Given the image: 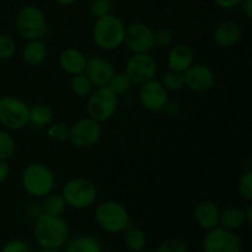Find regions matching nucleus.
<instances>
[{"mask_svg":"<svg viewBox=\"0 0 252 252\" xmlns=\"http://www.w3.org/2000/svg\"><path fill=\"white\" fill-rule=\"evenodd\" d=\"M16 52V43L10 36L0 33V61L10 59Z\"/></svg>","mask_w":252,"mask_h":252,"instance_id":"nucleus-31","label":"nucleus"},{"mask_svg":"<svg viewBox=\"0 0 252 252\" xmlns=\"http://www.w3.org/2000/svg\"><path fill=\"white\" fill-rule=\"evenodd\" d=\"M137 252H148V251H144V250H142V251H137Z\"/></svg>","mask_w":252,"mask_h":252,"instance_id":"nucleus-44","label":"nucleus"},{"mask_svg":"<svg viewBox=\"0 0 252 252\" xmlns=\"http://www.w3.org/2000/svg\"><path fill=\"white\" fill-rule=\"evenodd\" d=\"M125 245L130 252L144 250L147 245V235L139 226L129 225L125 231Z\"/></svg>","mask_w":252,"mask_h":252,"instance_id":"nucleus-24","label":"nucleus"},{"mask_svg":"<svg viewBox=\"0 0 252 252\" xmlns=\"http://www.w3.org/2000/svg\"><path fill=\"white\" fill-rule=\"evenodd\" d=\"M0 252H34L33 248L27 241L21 239H12L2 245Z\"/></svg>","mask_w":252,"mask_h":252,"instance_id":"nucleus-33","label":"nucleus"},{"mask_svg":"<svg viewBox=\"0 0 252 252\" xmlns=\"http://www.w3.org/2000/svg\"><path fill=\"white\" fill-rule=\"evenodd\" d=\"M246 220V213L241 208L238 207H229L220 212V219H219V225L228 230H236L240 228Z\"/></svg>","mask_w":252,"mask_h":252,"instance_id":"nucleus-22","label":"nucleus"},{"mask_svg":"<svg viewBox=\"0 0 252 252\" xmlns=\"http://www.w3.org/2000/svg\"><path fill=\"white\" fill-rule=\"evenodd\" d=\"M126 25L113 14L97 17L93 27V41L100 49L115 51L125 43Z\"/></svg>","mask_w":252,"mask_h":252,"instance_id":"nucleus-2","label":"nucleus"},{"mask_svg":"<svg viewBox=\"0 0 252 252\" xmlns=\"http://www.w3.org/2000/svg\"><path fill=\"white\" fill-rule=\"evenodd\" d=\"M174 42V34L169 29H159L155 32V44L159 47H169Z\"/></svg>","mask_w":252,"mask_h":252,"instance_id":"nucleus-36","label":"nucleus"},{"mask_svg":"<svg viewBox=\"0 0 252 252\" xmlns=\"http://www.w3.org/2000/svg\"><path fill=\"white\" fill-rule=\"evenodd\" d=\"M66 206L73 209H85L93 206L97 198V189L90 180L75 177L66 182L62 189Z\"/></svg>","mask_w":252,"mask_h":252,"instance_id":"nucleus-5","label":"nucleus"},{"mask_svg":"<svg viewBox=\"0 0 252 252\" xmlns=\"http://www.w3.org/2000/svg\"><path fill=\"white\" fill-rule=\"evenodd\" d=\"M84 73L90 79L94 86L98 88V86H107L116 71L108 59L101 56H93L88 58Z\"/></svg>","mask_w":252,"mask_h":252,"instance_id":"nucleus-15","label":"nucleus"},{"mask_svg":"<svg viewBox=\"0 0 252 252\" xmlns=\"http://www.w3.org/2000/svg\"><path fill=\"white\" fill-rule=\"evenodd\" d=\"M245 213H246V220H249V223L252 225V204L249 207L248 211H246Z\"/></svg>","mask_w":252,"mask_h":252,"instance_id":"nucleus-42","label":"nucleus"},{"mask_svg":"<svg viewBox=\"0 0 252 252\" xmlns=\"http://www.w3.org/2000/svg\"><path fill=\"white\" fill-rule=\"evenodd\" d=\"M59 5H64V6H68V5H73L76 0H56Z\"/></svg>","mask_w":252,"mask_h":252,"instance_id":"nucleus-41","label":"nucleus"},{"mask_svg":"<svg viewBox=\"0 0 252 252\" xmlns=\"http://www.w3.org/2000/svg\"><path fill=\"white\" fill-rule=\"evenodd\" d=\"M16 30L22 38L42 39L48 33L44 12L37 6H25L16 16Z\"/></svg>","mask_w":252,"mask_h":252,"instance_id":"nucleus-6","label":"nucleus"},{"mask_svg":"<svg viewBox=\"0 0 252 252\" xmlns=\"http://www.w3.org/2000/svg\"><path fill=\"white\" fill-rule=\"evenodd\" d=\"M96 224L108 234L123 233L130 225V216L120 202L105 201L95 211Z\"/></svg>","mask_w":252,"mask_h":252,"instance_id":"nucleus-4","label":"nucleus"},{"mask_svg":"<svg viewBox=\"0 0 252 252\" xmlns=\"http://www.w3.org/2000/svg\"><path fill=\"white\" fill-rule=\"evenodd\" d=\"M241 36L239 25L234 21H225L219 25L214 31V41L221 48L233 47Z\"/></svg>","mask_w":252,"mask_h":252,"instance_id":"nucleus-20","label":"nucleus"},{"mask_svg":"<svg viewBox=\"0 0 252 252\" xmlns=\"http://www.w3.org/2000/svg\"><path fill=\"white\" fill-rule=\"evenodd\" d=\"M161 84L167 91H179L185 86L184 73L180 71L169 70L164 74L161 79Z\"/></svg>","mask_w":252,"mask_h":252,"instance_id":"nucleus-29","label":"nucleus"},{"mask_svg":"<svg viewBox=\"0 0 252 252\" xmlns=\"http://www.w3.org/2000/svg\"><path fill=\"white\" fill-rule=\"evenodd\" d=\"M220 211L213 201L204 199L201 201L194 208V220L204 230H211L219 225Z\"/></svg>","mask_w":252,"mask_h":252,"instance_id":"nucleus-16","label":"nucleus"},{"mask_svg":"<svg viewBox=\"0 0 252 252\" xmlns=\"http://www.w3.org/2000/svg\"><path fill=\"white\" fill-rule=\"evenodd\" d=\"M53 110H52L49 106L43 105V103H38V105H34L33 107L30 108L29 123L33 126V127H48V126L53 122Z\"/></svg>","mask_w":252,"mask_h":252,"instance_id":"nucleus-23","label":"nucleus"},{"mask_svg":"<svg viewBox=\"0 0 252 252\" xmlns=\"http://www.w3.org/2000/svg\"><path fill=\"white\" fill-rule=\"evenodd\" d=\"M58 62L62 70L73 76L85 71L88 58L80 49L70 47V48H66L62 52Z\"/></svg>","mask_w":252,"mask_h":252,"instance_id":"nucleus-17","label":"nucleus"},{"mask_svg":"<svg viewBox=\"0 0 252 252\" xmlns=\"http://www.w3.org/2000/svg\"><path fill=\"white\" fill-rule=\"evenodd\" d=\"M164 111L166 112V115L169 116V117H175V116L179 115L180 112V108H179V105H177L176 102H167L166 107L164 108Z\"/></svg>","mask_w":252,"mask_h":252,"instance_id":"nucleus-39","label":"nucleus"},{"mask_svg":"<svg viewBox=\"0 0 252 252\" xmlns=\"http://www.w3.org/2000/svg\"><path fill=\"white\" fill-rule=\"evenodd\" d=\"M217 2V5L223 9H233V7H236L238 5L241 4L243 0H214Z\"/></svg>","mask_w":252,"mask_h":252,"instance_id":"nucleus-38","label":"nucleus"},{"mask_svg":"<svg viewBox=\"0 0 252 252\" xmlns=\"http://www.w3.org/2000/svg\"><path fill=\"white\" fill-rule=\"evenodd\" d=\"M47 135L56 143H64L69 139V127L63 122L51 123L47 128Z\"/></svg>","mask_w":252,"mask_h":252,"instance_id":"nucleus-30","label":"nucleus"},{"mask_svg":"<svg viewBox=\"0 0 252 252\" xmlns=\"http://www.w3.org/2000/svg\"><path fill=\"white\" fill-rule=\"evenodd\" d=\"M48 56L47 43L42 39H31L25 44L22 49V59L31 66L41 65Z\"/></svg>","mask_w":252,"mask_h":252,"instance_id":"nucleus-19","label":"nucleus"},{"mask_svg":"<svg viewBox=\"0 0 252 252\" xmlns=\"http://www.w3.org/2000/svg\"><path fill=\"white\" fill-rule=\"evenodd\" d=\"M133 85H134V84L130 80L129 76L123 71V73H115V75L112 76V79H111L107 86L116 94V95L121 96L129 93L130 89L133 88Z\"/></svg>","mask_w":252,"mask_h":252,"instance_id":"nucleus-27","label":"nucleus"},{"mask_svg":"<svg viewBox=\"0 0 252 252\" xmlns=\"http://www.w3.org/2000/svg\"><path fill=\"white\" fill-rule=\"evenodd\" d=\"M125 73L133 84L142 85L155 78L158 73V63L149 53H134L126 64Z\"/></svg>","mask_w":252,"mask_h":252,"instance_id":"nucleus-12","label":"nucleus"},{"mask_svg":"<svg viewBox=\"0 0 252 252\" xmlns=\"http://www.w3.org/2000/svg\"><path fill=\"white\" fill-rule=\"evenodd\" d=\"M37 252H63V251H61V250H51V249H41V250L37 251Z\"/></svg>","mask_w":252,"mask_h":252,"instance_id":"nucleus-43","label":"nucleus"},{"mask_svg":"<svg viewBox=\"0 0 252 252\" xmlns=\"http://www.w3.org/2000/svg\"><path fill=\"white\" fill-rule=\"evenodd\" d=\"M139 100L145 110L160 112L164 111L169 102V91L164 88L161 81L154 78L140 85Z\"/></svg>","mask_w":252,"mask_h":252,"instance_id":"nucleus-13","label":"nucleus"},{"mask_svg":"<svg viewBox=\"0 0 252 252\" xmlns=\"http://www.w3.org/2000/svg\"><path fill=\"white\" fill-rule=\"evenodd\" d=\"M10 175V166L7 160L0 159V185L4 184Z\"/></svg>","mask_w":252,"mask_h":252,"instance_id":"nucleus-37","label":"nucleus"},{"mask_svg":"<svg viewBox=\"0 0 252 252\" xmlns=\"http://www.w3.org/2000/svg\"><path fill=\"white\" fill-rule=\"evenodd\" d=\"M118 108V96L108 86H98L88 97L86 111L89 117L105 122L115 116Z\"/></svg>","mask_w":252,"mask_h":252,"instance_id":"nucleus-7","label":"nucleus"},{"mask_svg":"<svg viewBox=\"0 0 252 252\" xmlns=\"http://www.w3.org/2000/svg\"><path fill=\"white\" fill-rule=\"evenodd\" d=\"M112 0H93L90 4V12L94 17H101L103 15L111 14Z\"/></svg>","mask_w":252,"mask_h":252,"instance_id":"nucleus-34","label":"nucleus"},{"mask_svg":"<svg viewBox=\"0 0 252 252\" xmlns=\"http://www.w3.org/2000/svg\"><path fill=\"white\" fill-rule=\"evenodd\" d=\"M63 252H103V248L95 236L78 235L68 240Z\"/></svg>","mask_w":252,"mask_h":252,"instance_id":"nucleus-21","label":"nucleus"},{"mask_svg":"<svg viewBox=\"0 0 252 252\" xmlns=\"http://www.w3.org/2000/svg\"><path fill=\"white\" fill-rule=\"evenodd\" d=\"M16 142L7 130L0 129V159L7 160L15 154Z\"/></svg>","mask_w":252,"mask_h":252,"instance_id":"nucleus-28","label":"nucleus"},{"mask_svg":"<svg viewBox=\"0 0 252 252\" xmlns=\"http://www.w3.org/2000/svg\"><path fill=\"white\" fill-rule=\"evenodd\" d=\"M30 107L15 96L0 98V125L9 130L22 129L29 125Z\"/></svg>","mask_w":252,"mask_h":252,"instance_id":"nucleus-8","label":"nucleus"},{"mask_svg":"<svg viewBox=\"0 0 252 252\" xmlns=\"http://www.w3.org/2000/svg\"><path fill=\"white\" fill-rule=\"evenodd\" d=\"M102 135L101 123L91 117H84L69 127V142L79 149H86L100 140Z\"/></svg>","mask_w":252,"mask_h":252,"instance_id":"nucleus-9","label":"nucleus"},{"mask_svg":"<svg viewBox=\"0 0 252 252\" xmlns=\"http://www.w3.org/2000/svg\"><path fill=\"white\" fill-rule=\"evenodd\" d=\"M193 51L187 44H175L167 54V66L170 70L185 73L193 64Z\"/></svg>","mask_w":252,"mask_h":252,"instance_id":"nucleus-18","label":"nucleus"},{"mask_svg":"<svg viewBox=\"0 0 252 252\" xmlns=\"http://www.w3.org/2000/svg\"><path fill=\"white\" fill-rule=\"evenodd\" d=\"M185 86L194 93H207L216 83L214 73L203 64H192L184 73Z\"/></svg>","mask_w":252,"mask_h":252,"instance_id":"nucleus-14","label":"nucleus"},{"mask_svg":"<svg viewBox=\"0 0 252 252\" xmlns=\"http://www.w3.org/2000/svg\"><path fill=\"white\" fill-rule=\"evenodd\" d=\"M203 252H241L243 244L233 230L218 225L204 235Z\"/></svg>","mask_w":252,"mask_h":252,"instance_id":"nucleus-10","label":"nucleus"},{"mask_svg":"<svg viewBox=\"0 0 252 252\" xmlns=\"http://www.w3.org/2000/svg\"><path fill=\"white\" fill-rule=\"evenodd\" d=\"M239 192L246 199H252V171L246 172L239 181Z\"/></svg>","mask_w":252,"mask_h":252,"instance_id":"nucleus-35","label":"nucleus"},{"mask_svg":"<svg viewBox=\"0 0 252 252\" xmlns=\"http://www.w3.org/2000/svg\"><path fill=\"white\" fill-rule=\"evenodd\" d=\"M250 162H251V167H252V155H251V161Z\"/></svg>","mask_w":252,"mask_h":252,"instance_id":"nucleus-45","label":"nucleus"},{"mask_svg":"<svg viewBox=\"0 0 252 252\" xmlns=\"http://www.w3.org/2000/svg\"><path fill=\"white\" fill-rule=\"evenodd\" d=\"M21 185L27 194L34 198H43L53 191L56 186V175L47 165L32 162L27 165L22 172Z\"/></svg>","mask_w":252,"mask_h":252,"instance_id":"nucleus-3","label":"nucleus"},{"mask_svg":"<svg viewBox=\"0 0 252 252\" xmlns=\"http://www.w3.org/2000/svg\"><path fill=\"white\" fill-rule=\"evenodd\" d=\"M33 239L41 249L61 250L69 240V225L62 216L38 213L33 225Z\"/></svg>","mask_w":252,"mask_h":252,"instance_id":"nucleus-1","label":"nucleus"},{"mask_svg":"<svg viewBox=\"0 0 252 252\" xmlns=\"http://www.w3.org/2000/svg\"><path fill=\"white\" fill-rule=\"evenodd\" d=\"M66 202L64 197L58 193H49L43 197L41 203V212L49 216H62L66 209Z\"/></svg>","mask_w":252,"mask_h":252,"instance_id":"nucleus-25","label":"nucleus"},{"mask_svg":"<svg viewBox=\"0 0 252 252\" xmlns=\"http://www.w3.org/2000/svg\"><path fill=\"white\" fill-rule=\"evenodd\" d=\"M241 6H243V11L245 16L249 17V19H252V0H243Z\"/></svg>","mask_w":252,"mask_h":252,"instance_id":"nucleus-40","label":"nucleus"},{"mask_svg":"<svg viewBox=\"0 0 252 252\" xmlns=\"http://www.w3.org/2000/svg\"><path fill=\"white\" fill-rule=\"evenodd\" d=\"M155 252H189V248L181 239H167L158 246Z\"/></svg>","mask_w":252,"mask_h":252,"instance_id":"nucleus-32","label":"nucleus"},{"mask_svg":"<svg viewBox=\"0 0 252 252\" xmlns=\"http://www.w3.org/2000/svg\"><path fill=\"white\" fill-rule=\"evenodd\" d=\"M125 44L133 54L149 53L154 49L155 31L143 22H134L126 29Z\"/></svg>","mask_w":252,"mask_h":252,"instance_id":"nucleus-11","label":"nucleus"},{"mask_svg":"<svg viewBox=\"0 0 252 252\" xmlns=\"http://www.w3.org/2000/svg\"><path fill=\"white\" fill-rule=\"evenodd\" d=\"M94 84L91 83L90 79L86 76L85 73L76 74L73 75L70 81V89L71 93L79 98H86L90 96V94L93 93Z\"/></svg>","mask_w":252,"mask_h":252,"instance_id":"nucleus-26","label":"nucleus"}]
</instances>
